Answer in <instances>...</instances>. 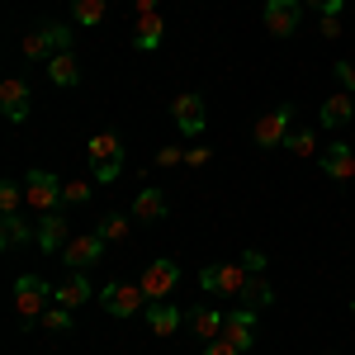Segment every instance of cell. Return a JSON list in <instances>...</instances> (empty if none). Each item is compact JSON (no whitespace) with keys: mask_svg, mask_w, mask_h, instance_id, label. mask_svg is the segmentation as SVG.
<instances>
[{"mask_svg":"<svg viewBox=\"0 0 355 355\" xmlns=\"http://www.w3.org/2000/svg\"><path fill=\"white\" fill-rule=\"evenodd\" d=\"M85 157H90V180L110 185V180H119V171H123V142L114 133H100V137H90Z\"/></svg>","mask_w":355,"mask_h":355,"instance_id":"obj_1","label":"cell"},{"mask_svg":"<svg viewBox=\"0 0 355 355\" xmlns=\"http://www.w3.org/2000/svg\"><path fill=\"white\" fill-rule=\"evenodd\" d=\"M246 279H251V270L242 261H218V266H204V275H199V284L218 299H242Z\"/></svg>","mask_w":355,"mask_h":355,"instance_id":"obj_2","label":"cell"},{"mask_svg":"<svg viewBox=\"0 0 355 355\" xmlns=\"http://www.w3.org/2000/svg\"><path fill=\"white\" fill-rule=\"evenodd\" d=\"M57 53H71V28L62 24H38L24 33V57L28 62H48Z\"/></svg>","mask_w":355,"mask_h":355,"instance_id":"obj_3","label":"cell"},{"mask_svg":"<svg viewBox=\"0 0 355 355\" xmlns=\"http://www.w3.org/2000/svg\"><path fill=\"white\" fill-rule=\"evenodd\" d=\"M48 299H53V289H48L38 275H19V279H15V313H19L24 322H43Z\"/></svg>","mask_w":355,"mask_h":355,"instance_id":"obj_4","label":"cell"},{"mask_svg":"<svg viewBox=\"0 0 355 355\" xmlns=\"http://www.w3.org/2000/svg\"><path fill=\"white\" fill-rule=\"evenodd\" d=\"M24 199H28V209L53 214V209H62V180H57L53 171H28L24 175Z\"/></svg>","mask_w":355,"mask_h":355,"instance_id":"obj_5","label":"cell"},{"mask_svg":"<svg viewBox=\"0 0 355 355\" xmlns=\"http://www.w3.org/2000/svg\"><path fill=\"white\" fill-rule=\"evenodd\" d=\"M294 133V105H275L270 114H261L256 119V147H284Z\"/></svg>","mask_w":355,"mask_h":355,"instance_id":"obj_6","label":"cell"},{"mask_svg":"<svg viewBox=\"0 0 355 355\" xmlns=\"http://www.w3.org/2000/svg\"><path fill=\"white\" fill-rule=\"evenodd\" d=\"M175 284H180V266L175 261H166V256H157L147 270H142V294H147V303H166V294H175Z\"/></svg>","mask_w":355,"mask_h":355,"instance_id":"obj_7","label":"cell"},{"mask_svg":"<svg viewBox=\"0 0 355 355\" xmlns=\"http://www.w3.org/2000/svg\"><path fill=\"white\" fill-rule=\"evenodd\" d=\"M28 105H33L28 81L5 76V81H0V110H5V119H10V123H24V119H28Z\"/></svg>","mask_w":355,"mask_h":355,"instance_id":"obj_8","label":"cell"},{"mask_svg":"<svg viewBox=\"0 0 355 355\" xmlns=\"http://www.w3.org/2000/svg\"><path fill=\"white\" fill-rule=\"evenodd\" d=\"M100 299H105V313H114V318H133V313H142L147 294L133 289V284H105Z\"/></svg>","mask_w":355,"mask_h":355,"instance_id":"obj_9","label":"cell"},{"mask_svg":"<svg viewBox=\"0 0 355 355\" xmlns=\"http://www.w3.org/2000/svg\"><path fill=\"white\" fill-rule=\"evenodd\" d=\"M105 256V237L100 232H85V237H71V242L62 246V261L71 266V270H85V266H95Z\"/></svg>","mask_w":355,"mask_h":355,"instance_id":"obj_10","label":"cell"},{"mask_svg":"<svg viewBox=\"0 0 355 355\" xmlns=\"http://www.w3.org/2000/svg\"><path fill=\"white\" fill-rule=\"evenodd\" d=\"M303 19V0H270L266 5V28H270L275 38H289Z\"/></svg>","mask_w":355,"mask_h":355,"instance_id":"obj_11","label":"cell"},{"mask_svg":"<svg viewBox=\"0 0 355 355\" xmlns=\"http://www.w3.org/2000/svg\"><path fill=\"white\" fill-rule=\"evenodd\" d=\"M171 119L180 123V133H190V137H199L204 133V123H209V114H204V95H180L175 105H171Z\"/></svg>","mask_w":355,"mask_h":355,"instance_id":"obj_12","label":"cell"},{"mask_svg":"<svg viewBox=\"0 0 355 355\" xmlns=\"http://www.w3.org/2000/svg\"><path fill=\"white\" fill-rule=\"evenodd\" d=\"M62 209H67V204H62ZM62 209H53V214H43V223H38V232H33V242L43 246V251H62V246H67V214H62Z\"/></svg>","mask_w":355,"mask_h":355,"instance_id":"obj_13","label":"cell"},{"mask_svg":"<svg viewBox=\"0 0 355 355\" xmlns=\"http://www.w3.org/2000/svg\"><path fill=\"white\" fill-rule=\"evenodd\" d=\"M223 336H227L232 346L251 351V346H256V313H251V308H237V313H227V322H223Z\"/></svg>","mask_w":355,"mask_h":355,"instance_id":"obj_14","label":"cell"},{"mask_svg":"<svg viewBox=\"0 0 355 355\" xmlns=\"http://www.w3.org/2000/svg\"><path fill=\"white\" fill-rule=\"evenodd\" d=\"M162 33H166L162 15H157V10H142V15H137L133 48H137V53H157V48H162Z\"/></svg>","mask_w":355,"mask_h":355,"instance_id":"obj_15","label":"cell"},{"mask_svg":"<svg viewBox=\"0 0 355 355\" xmlns=\"http://www.w3.org/2000/svg\"><path fill=\"white\" fill-rule=\"evenodd\" d=\"M90 294H95V289H90V279H85L81 270H71V275H67V279H62V284L53 289V299L62 303V308H81Z\"/></svg>","mask_w":355,"mask_h":355,"instance_id":"obj_16","label":"cell"},{"mask_svg":"<svg viewBox=\"0 0 355 355\" xmlns=\"http://www.w3.org/2000/svg\"><path fill=\"white\" fill-rule=\"evenodd\" d=\"M351 114H355V100H351V90H336V95H327V105H322V128H346L351 123Z\"/></svg>","mask_w":355,"mask_h":355,"instance_id":"obj_17","label":"cell"},{"mask_svg":"<svg viewBox=\"0 0 355 355\" xmlns=\"http://www.w3.org/2000/svg\"><path fill=\"white\" fill-rule=\"evenodd\" d=\"M322 171H327L331 180H351L355 175V152L346 142H331L327 152H322Z\"/></svg>","mask_w":355,"mask_h":355,"instance_id":"obj_18","label":"cell"},{"mask_svg":"<svg viewBox=\"0 0 355 355\" xmlns=\"http://www.w3.org/2000/svg\"><path fill=\"white\" fill-rule=\"evenodd\" d=\"M223 322H227V318H223L218 308H204V303L190 313V327H194V336H199V341H214V336H223Z\"/></svg>","mask_w":355,"mask_h":355,"instance_id":"obj_19","label":"cell"},{"mask_svg":"<svg viewBox=\"0 0 355 355\" xmlns=\"http://www.w3.org/2000/svg\"><path fill=\"white\" fill-rule=\"evenodd\" d=\"M48 76H53V85H62V90H71V85L81 81V67H76V53H57V57H48Z\"/></svg>","mask_w":355,"mask_h":355,"instance_id":"obj_20","label":"cell"},{"mask_svg":"<svg viewBox=\"0 0 355 355\" xmlns=\"http://www.w3.org/2000/svg\"><path fill=\"white\" fill-rule=\"evenodd\" d=\"M133 218H142V223L166 218V194H162V190H142V194L133 199Z\"/></svg>","mask_w":355,"mask_h":355,"instance_id":"obj_21","label":"cell"},{"mask_svg":"<svg viewBox=\"0 0 355 355\" xmlns=\"http://www.w3.org/2000/svg\"><path fill=\"white\" fill-rule=\"evenodd\" d=\"M147 327L157 331V336H171V331L180 327V313L171 303H147Z\"/></svg>","mask_w":355,"mask_h":355,"instance_id":"obj_22","label":"cell"},{"mask_svg":"<svg viewBox=\"0 0 355 355\" xmlns=\"http://www.w3.org/2000/svg\"><path fill=\"white\" fill-rule=\"evenodd\" d=\"M242 303H246V308H270L275 289L261 279V275H251V279H246V289H242Z\"/></svg>","mask_w":355,"mask_h":355,"instance_id":"obj_23","label":"cell"},{"mask_svg":"<svg viewBox=\"0 0 355 355\" xmlns=\"http://www.w3.org/2000/svg\"><path fill=\"white\" fill-rule=\"evenodd\" d=\"M28 242V223L24 214H5V227H0V246L10 251V246H24Z\"/></svg>","mask_w":355,"mask_h":355,"instance_id":"obj_24","label":"cell"},{"mask_svg":"<svg viewBox=\"0 0 355 355\" xmlns=\"http://www.w3.org/2000/svg\"><path fill=\"white\" fill-rule=\"evenodd\" d=\"M105 10H110V0H71V15H76V24H100L105 19Z\"/></svg>","mask_w":355,"mask_h":355,"instance_id":"obj_25","label":"cell"},{"mask_svg":"<svg viewBox=\"0 0 355 355\" xmlns=\"http://www.w3.org/2000/svg\"><path fill=\"white\" fill-rule=\"evenodd\" d=\"M284 147H289L294 157H313V152H318V133H313V128H299V133H289Z\"/></svg>","mask_w":355,"mask_h":355,"instance_id":"obj_26","label":"cell"},{"mask_svg":"<svg viewBox=\"0 0 355 355\" xmlns=\"http://www.w3.org/2000/svg\"><path fill=\"white\" fill-rule=\"evenodd\" d=\"M19 204H24V185L19 180H5L0 185V214H19Z\"/></svg>","mask_w":355,"mask_h":355,"instance_id":"obj_27","label":"cell"},{"mask_svg":"<svg viewBox=\"0 0 355 355\" xmlns=\"http://www.w3.org/2000/svg\"><path fill=\"white\" fill-rule=\"evenodd\" d=\"M95 232H100L105 242H123V237H128V218H123V214H110V218L100 223Z\"/></svg>","mask_w":355,"mask_h":355,"instance_id":"obj_28","label":"cell"},{"mask_svg":"<svg viewBox=\"0 0 355 355\" xmlns=\"http://www.w3.org/2000/svg\"><path fill=\"white\" fill-rule=\"evenodd\" d=\"M43 327L48 331H71V308H62V303L48 308V313H43Z\"/></svg>","mask_w":355,"mask_h":355,"instance_id":"obj_29","label":"cell"},{"mask_svg":"<svg viewBox=\"0 0 355 355\" xmlns=\"http://www.w3.org/2000/svg\"><path fill=\"white\" fill-rule=\"evenodd\" d=\"M62 204H90V180H67L62 185Z\"/></svg>","mask_w":355,"mask_h":355,"instance_id":"obj_30","label":"cell"},{"mask_svg":"<svg viewBox=\"0 0 355 355\" xmlns=\"http://www.w3.org/2000/svg\"><path fill=\"white\" fill-rule=\"evenodd\" d=\"M204 355H242V346H232L227 336H214V341H204Z\"/></svg>","mask_w":355,"mask_h":355,"instance_id":"obj_31","label":"cell"},{"mask_svg":"<svg viewBox=\"0 0 355 355\" xmlns=\"http://www.w3.org/2000/svg\"><path fill=\"white\" fill-rule=\"evenodd\" d=\"M336 81L341 90H355V62H336Z\"/></svg>","mask_w":355,"mask_h":355,"instance_id":"obj_32","label":"cell"},{"mask_svg":"<svg viewBox=\"0 0 355 355\" xmlns=\"http://www.w3.org/2000/svg\"><path fill=\"white\" fill-rule=\"evenodd\" d=\"M242 266H246L251 275H261V270H266V256H261V251L251 246V251H242Z\"/></svg>","mask_w":355,"mask_h":355,"instance_id":"obj_33","label":"cell"},{"mask_svg":"<svg viewBox=\"0 0 355 355\" xmlns=\"http://www.w3.org/2000/svg\"><path fill=\"white\" fill-rule=\"evenodd\" d=\"M322 33L336 38V33H341V15H322Z\"/></svg>","mask_w":355,"mask_h":355,"instance_id":"obj_34","label":"cell"},{"mask_svg":"<svg viewBox=\"0 0 355 355\" xmlns=\"http://www.w3.org/2000/svg\"><path fill=\"white\" fill-rule=\"evenodd\" d=\"M185 162H190V166H204V162H209V147H190V152H185Z\"/></svg>","mask_w":355,"mask_h":355,"instance_id":"obj_35","label":"cell"},{"mask_svg":"<svg viewBox=\"0 0 355 355\" xmlns=\"http://www.w3.org/2000/svg\"><path fill=\"white\" fill-rule=\"evenodd\" d=\"M322 15H341V0H322Z\"/></svg>","mask_w":355,"mask_h":355,"instance_id":"obj_36","label":"cell"},{"mask_svg":"<svg viewBox=\"0 0 355 355\" xmlns=\"http://www.w3.org/2000/svg\"><path fill=\"white\" fill-rule=\"evenodd\" d=\"M142 10H157V0H137V15H142Z\"/></svg>","mask_w":355,"mask_h":355,"instance_id":"obj_37","label":"cell"},{"mask_svg":"<svg viewBox=\"0 0 355 355\" xmlns=\"http://www.w3.org/2000/svg\"><path fill=\"white\" fill-rule=\"evenodd\" d=\"M303 5H318V10H322V0H303Z\"/></svg>","mask_w":355,"mask_h":355,"instance_id":"obj_38","label":"cell"},{"mask_svg":"<svg viewBox=\"0 0 355 355\" xmlns=\"http://www.w3.org/2000/svg\"><path fill=\"white\" fill-rule=\"evenodd\" d=\"M351 318H355V303H351Z\"/></svg>","mask_w":355,"mask_h":355,"instance_id":"obj_39","label":"cell"}]
</instances>
